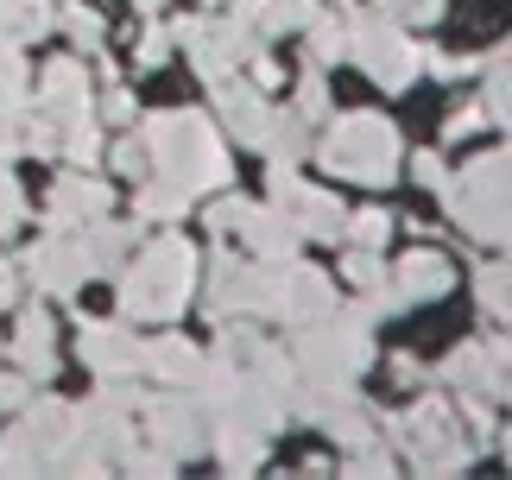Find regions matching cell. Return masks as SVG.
<instances>
[{"label":"cell","mask_w":512,"mask_h":480,"mask_svg":"<svg viewBox=\"0 0 512 480\" xmlns=\"http://www.w3.org/2000/svg\"><path fill=\"white\" fill-rule=\"evenodd\" d=\"M443 203L462 222V234L487 240V247H512V146L481 152L462 177H449Z\"/></svg>","instance_id":"6da1fadb"},{"label":"cell","mask_w":512,"mask_h":480,"mask_svg":"<svg viewBox=\"0 0 512 480\" xmlns=\"http://www.w3.org/2000/svg\"><path fill=\"white\" fill-rule=\"evenodd\" d=\"M323 165L354 177V184H392V171H399V133L373 114H348L323 139Z\"/></svg>","instance_id":"7a4b0ae2"},{"label":"cell","mask_w":512,"mask_h":480,"mask_svg":"<svg viewBox=\"0 0 512 480\" xmlns=\"http://www.w3.org/2000/svg\"><path fill=\"white\" fill-rule=\"evenodd\" d=\"M354 57H361V70L380 76L386 89H405L411 76H418V57H424V51L405 45L392 26H367V19H361V26H354Z\"/></svg>","instance_id":"3957f363"},{"label":"cell","mask_w":512,"mask_h":480,"mask_svg":"<svg viewBox=\"0 0 512 480\" xmlns=\"http://www.w3.org/2000/svg\"><path fill=\"white\" fill-rule=\"evenodd\" d=\"M411 449H418V468H430V474H456L468 455H475L456 430H449V417H443L437 398L411 411Z\"/></svg>","instance_id":"277c9868"},{"label":"cell","mask_w":512,"mask_h":480,"mask_svg":"<svg viewBox=\"0 0 512 480\" xmlns=\"http://www.w3.org/2000/svg\"><path fill=\"white\" fill-rule=\"evenodd\" d=\"M449 285H456V272H449V259L430 253V247L411 253L399 266V297H424V304H430V297H449Z\"/></svg>","instance_id":"5b68a950"},{"label":"cell","mask_w":512,"mask_h":480,"mask_svg":"<svg viewBox=\"0 0 512 480\" xmlns=\"http://www.w3.org/2000/svg\"><path fill=\"white\" fill-rule=\"evenodd\" d=\"M475 291H481V304L500 316V323L512 329V259H500V266H487L481 278H475Z\"/></svg>","instance_id":"8992f818"},{"label":"cell","mask_w":512,"mask_h":480,"mask_svg":"<svg viewBox=\"0 0 512 480\" xmlns=\"http://www.w3.org/2000/svg\"><path fill=\"white\" fill-rule=\"evenodd\" d=\"M487 120H500V127L512 133V64H500L494 83H487Z\"/></svg>","instance_id":"52a82bcc"},{"label":"cell","mask_w":512,"mask_h":480,"mask_svg":"<svg viewBox=\"0 0 512 480\" xmlns=\"http://www.w3.org/2000/svg\"><path fill=\"white\" fill-rule=\"evenodd\" d=\"M392 19H405V26H430V19H443V0H380Z\"/></svg>","instance_id":"ba28073f"},{"label":"cell","mask_w":512,"mask_h":480,"mask_svg":"<svg viewBox=\"0 0 512 480\" xmlns=\"http://www.w3.org/2000/svg\"><path fill=\"white\" fill-rule=\"evenodd\" d=\"M386 215L380 209H367V215H354V240H361V247H373V253H380V240H386Z\"/></svg>","instance_id":"9c48e42d"},{"label":"cell","mask_w":512,"mask_h":480,"mask_svg":"<svg viewBox=\"0 0 512 480\" xmlns=\"http://www.w3.org/2000/svg\"><path fill=\"white\" fill-rule=\"evenodd\" d=\"M418 184H430V190H449V171L437 165V158H418Z\"/></svg>","instance_id":"30bf717a"},{"label":"cell","mask_w":512,"mask_h":480,"mask_svg":"<svg viewBox=\"0 0 512 480\" xmlns=\"http://www.w3.org/2000/svg\"><path fill=\"white\" fill-rule=\"evenodd\" d=\"M481 120H487V108H462L456 120H449V139H462V133H475V127H481Z\"/></svg>","instance_id":"8fae6325"},{"label":"cell","mask_w":512,"mask_h":480,"mask_svg":"<svg viewBox=\"0 0 512 480\" xmlns=\"http://www.w3.org/2000/svg\"><path fill=\"white\" fill-rule=\"evenodd\" d=\"M506 462H512V430H506Z\"/></svg>","instance_id":"7c38bea8"}]
</instances>
